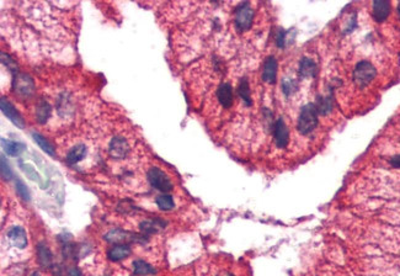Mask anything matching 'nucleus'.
Segmentation results:
<instances>
[{"label": "nucleus", "instance_id": "nucleus-1", "mask_svg": "<svg viewBox=\"0 0 400 276\" xmlns=\"http://www.w3.org/2000/svg\"><path fill=\"white\" fill-rule=\"evenodd\" d=\"M319 114L315 107L314 102H308L304 106L300 108L298 115V121H297V130L302 136H308L314 132L317 128L319 119Z\"/></svg>", "mask_w": 400, "mask_h": 276}, {"label": "nucleus", "instance_id": "nucleus-2", "mask_svg": "<svg viewBox=\"0 0 400 276\" xmlns=\"http://www.w3.org/2000/svg\"><path fill=\"white\" fill-rule=\"evenodd\" d=\"M377 76V69L370 61H359L353 68L352 79L358 88L364 89L370 85Z\"/></svg>", "mask_w": 400, "mask_h": 276}, {"label": "nucleus", "instance_id": "nucleus-3", "mask_svg": "<svg viewBox=\"0 0 400 276\" xmlns=\"http://www.w3.org/2000/svg\"><path fill=\"white\" fill-rule=\"evenodd\" d=\"M104 240L108 243L115 244H127V243H145L148 238L143 234L132 233V232L123 231V229H111L104 235Z\"/></svg>", "mask_w": 400, "mask_h": 276}, {"label": "nucleus", "instance_id": "nucleus-4", "mask_svg": "<svg viewBox=\"0 0 400 276\" xmlns=\"http://www.w3.org/2000/svg\"><path fill=\"white\" fill-rule=\"evenodd\" d=\"M254 19V9L251 8L250 3H240L235 9V16H234V25L235 29L239 32L247 31L253 25Z\"/></svg>", "mask_w": 400, "mask_h": 276}, {"label": "nucleus", "instance_id": "nucleus-5", "mask_svg": "<svg viewBox=\"0 0 400 276\" xmlns=\"http://www.w3.org/2000/svg\"><path fill=\"white\" fill-rule=\"evenodd\" d=\"M147 179L151 185V188L161 191L163 194L172 191L174 188L173 182L166 173L163 172L160 168H158V167H151V168L148 170Z\"/></svg>", "mask_w": 400, "mask_h": 276}, {"label": "nucleus", "instance_id": "nucleus-6", "mask_svg": "<svg viewBox=\"0 0 400 276\" xmlns=\"http://www.w3.org/2000/svg\"><path fill=\"white\" fill-rule=\"evenodd\" d=\"M131 152V145L128 141L122 136H116L110 141L108 144V153L115 159H123L126 158Z\"/></svg>", "mask_w": 400, "mask_h": 276}, {"label": "nucleus", "instance_id": "nucleus-7", "mask_svg": "<svg viewBox=\"0 0 400 276\" xmlns=\"http://www.w3.org/2000/svg\"><path fill=\"white\" fill-rule=\"evenodd\" d=\"M272 132H274V141L276 147L280 148V150L286 148L288 142H290V131H288V127L282 117H278L274 122Z\"/></svg>", "mask_w": 400, "mask_h": 276}, {"label": "nucleus", "instance_id": "nucleus-8", "mask_svg": "<svg viewBox=\"0 0 400 276\" xmlns=\"http://www.w3.org/2000/svg\"><path fill=\"white\" fill-rule=\"evenodd\" d=\"M12 88H14L15 94L20 96H30L33 93L35 85H33L32 79L26 74H15L14 82H12Z\"/></svg>", "mask_w": 400, "mask_h": 276}, {"label": "nucleus", "instance_id": "nucleus-9", "mask_svg": "<svg viewBox=\"0 0 400 276\" xmlns=\"http://www.w3.org/2000/svg\"><path fill=\"white\" fill-rule=\"evenodd\" d=\"M277 70L278 63L275 56H269L263 62L262 66V76L261 78L268 84H275L276 79H277Z\"/></svg>", "mask_w": 400, "mask_h": 276}, {"label": "nucleus", "instance_id": "nucleus-10", "mask_svg": "<svg viewBox=\"0 0 400 276\" xmlns=\"http://www.w3.org/2000/svg\"><path fill=\"white\" fill-rule=\"evenodd\" d=\"M392 10L390 3L387 0H374L372 4V16L376 23H384Z\"/></svg>", "mask_w": 400, "mask_h": 276}, {"label": "nucleus", "instance_id": "nucleus-11", "mask_svg": "<svg viewBox=\"0 0 400 276\" xmlns=\"http://www.w3.org/2000/svg\"><path fill=\"white\" fill-rule=\"evenodd\" d=\"M0 105H2L3 114H4L5 116L8 117V119L10 120L15 126L18 127V128H24L25 122H24L23 116H21L20 113H18L16 108L14 107V105H12L9 100H6L5 98L2 99Z\"/></svg>", "mask_w": 400, "mask_h": 276}, {"label": "nucleus", "instance_id": "nucleus-12", "mask_svg": "<svg viewBox=\"0 0 400 276\" xmlns=\"http://www.w3.org/2000/svg\"><path fill=\"white\" fill-rule=\"evenodd\" d=\"M8 240L14 247L18 249H24L27 246V234L26 231L20 226H15L8 231Z\"/></svg>", "mask_w": 400, "mask_h": 276}, {"label": "nucleus", "instance_id": "nucleus-13", "mask_svg": "<svg viewBox=\"0 0 400 276\" xmlns=\"http://www.w3.org/2000/svg\"><path fill=\"white\" fill-rule=\"evenodd\" d=\"M318 72V67L317 63L312 60V58L308 57H303L299 62L298 66V76L299 78L302 79H311L314 78L317 76Z\"/></svg>", "mask_w": 400, "mask_h": 276}, {"label": "nucleus", "instance_id": "nucleus-14", "mask_svg": "<svg viewBox=\"0 0 400 276\" xmlns=\"http://www.w3.org/2000/svg\"><path fill=\"white\" fill-rule=\"evenodd\" d=\"M217 98H218L219 104L222 105L224 108H229L233 105L234 96H233V88L228 83H222L218 86V90H217Z\"/></svg>", "mask_w": 400, "mask_h": 276}, {"label": "nucleus", "instance_id": "nucleus-15", "mask_svg": "<svg viewBox=\"0 0 400 276\" xmlns=\"http://www.w3.org/2000/svg\"><path fill=\"white\" fill-rule=\"evenodd\" d=\"M132 249L128 244H116L107 250V258L111 262H121L131 255Z\"/></svg>", "mask_w": 400, "mask_h": 276}, {"label": "nucleus", "instance_id": "nucleus-16", "mask_svg": "<svg viewBox=\"0 0 400 276\" xmlns=\"http://www.w3.org/2000/svg\"><path fill=\"white\" fill-rule=\"evenodd\" d=\"M315 107H317V111L319 115L321 116H328L329 114L333 113L334 110V99H333V94L329 95H319L317 98V100L314 102Z\"/></svg>", "mask_w": 400, "mask_h": 276}, {"label": "nucleus", "instance_id": "nucleus-17", "mask_svg": "<svg viewBox=\"0 0 400 276\" xmlns=\"http://www.w3.org/2000/svg\"><path fill=\"white\" fill-rule=\"evenodd\" d=\"M86 156V147L84 144H77L73 148H70L69 152L66 156V162L69 165H75L85 158Z\"/></svg>", "mask_w": 400, "mask_h": 276}, {"label": "nucleus", "instance_id": "nucleus-18", "mask_svg": "<svg viewBox=\"0 0 400 276\" xmlns=\"http://www.w3.org/2000/svg\"><path fill=\"white\" fill-rule=\"evenodd\" d=\"M37 260H39V264L41 265L43 269H49L52 266L53 256H52L49 248L46 246L45 243H40L39 246H37Z\"/></svg>", "mask_w": 400, "mask_h": 276}, {"label": "nucleus", "instance_id": "nucleus-19", "mask_svg": "<svg viewBox=\"0 0 400 276\" xmlns=\"http://www.w3.org/2000/svg\"><path fill=\"white\" fill-rule=\"evenodd\" d=\"M165 225L166 223L161 221V219H156V221H153V219H148V221L142 222L141 225H139V228H141L142 234L145 235V237H148V235L156 234L160 231V229L165 228Z\"/></svg>", "mask_w": 400, "mask_h": 276}, {"label": "nucleus", "instance_id": "nucleus-20", "mask_svg": "<svg viewBox=\"0 0 400 276\" xmlns=\"http://www.w3.org/2000/svg\"><path fill=\"white\" fill-rule=\"evenodd\" d=\"M2 145L5 153L11 157H18L25 150V145L23 143H20V142L9 141V139H5V138H2Z\"/></svg>", "mask_w": 400, "mask_h": 276}, {"label": "nucleus", "instance_id": "nucleus-21", "mask_svg": "<svg viewBox=\"0 0 400 276\" xmlns=\"http://www.w3.org/2000/svg\"><path fill=\"white\" fill-rule=\"evenodd\" d=\"M51 113H52L51 105H49L46 100L40 101L39 104H37V106H36V120H37V122L41 123V125H43V123L47 122L49 117H51Z\"/></svg>", "mask_w": 400, "mask_h": 276}, {"label": "nucleus", "instance_id": "nucleus-22", "mask_svg": "<svg viewBox=\"0 0 400 276\" xmlns=\"http://www.w3.org/2000/svg\"><path fill=\"white\" fill-rule=\"evenodd\" d=\"M133 272L136 276H147L157 274V270L154 266L148 264L144 260H135L133 262Z\"/></svg>", "mask_w": 400, "mask_h": 276}, {"label": "nucleus", "instance_id": "nucleus-23", "mask_svg": "<svg viewBox=\"0 0 400 276\" xmlns=\"http://www.w3.org/2000/svg\"><path fill=\"white\" fill-rule=\"evenodd\" d=\"M238 94H239L241 101L244 102L245 106H251L253 105V99H251V91H250V85L246 78H243L239 82L238 85Z\"/></svg>", "mask_w": 400, "mask_h": 276}, {"label": "nucleus", "instance_id": "nucleus-24", "mask_svg": "<svg viewBox=\"0 0 400 276\" xmlns=\"http://www.w3.org/2000/svg\"><path fill=\"white\" fill-rule=\"evenodd\" d=\"M32 138H33V141H35L36 143L40 145V148H41L43 152H46V153L49 154V156H52V157L55 156V150L53 148V145L49 143V141H47V139L43 137V136L40 135V133L32 132Z\"/></svg>", "mask_w": 400, "mask_h": 276}, {"label": "nucleus", "instance_id": "nucleus-25", "mask_svg": "<svg viewBox=\"0 0 400 276\" xmlns=\"http://www.w3.org/2000/svg\"><path fill=\"white\" fill-rule=\"evenodd\" d=\"M281 89L283 95L286 96V98H290V96H292L294 93L297 91V89H298V82L293 78H283L281 83Z\"/></svg>", "mask_w": 400, "mask_h": 276}, {"label": "nucleus", "instance_id": "nucleus-26", "mask_svg": "<svg viewBox=\"0 0 400 276\" xmlns=\"http://www.w3.org/2000/svg\"><path fill=\"white\" fill-rule=\"evenodd\" d=\"M157 206L163 211H170L175 207V203H174V198L172 195L169 194H161L156 198Z\"/></svg>", "mask_w": 400, "mask_h": 276}, {"label": "nucleus", "instance_id": "nucleus-27", "mask_svg": "<svg viewBox=\"0 0 400 276\" xmlns=\"http://www.w3.org/2000/svg\"><path fill=\"white\" fill-rule=\"evenodd\" d=\"M18 164H20V168H21V170H23V172L25 173V174H26L27 176H29V178L31 179V180H33V181L39 182L40 185H42V179H41V176H40L39 173H37L36 170L33 169L32 167L30 165V164H27V163H23V162H20V163H18Z\"/></svg>", "mask_w": 400, "mask_h": 276}, {"label": "nucleus", "instance_id": "nucleus-28", "mask_svg": "<svg viewBox=\"0 0 400 276\" xmlns=\"http://www.w3.org/2000/svg\"><path fill=\"white\" fill-rule=\"evenodd\" d=\"M15 190H16L17 195L23 198L24 201H27V203H29L31 200V194L29 189H27V186L25 185V182L21 180V179H16V180H15Z\"/></svg>", "mask_w": 400, "mask_h": 276}, {"label": "nucleus", "instance_id": "nucleus-29", "mask_svg": "<svg viewBox=\"0 0 400 276\" xmlns=\"http://www.w3.org/2000/svg\"><path fill=\"white\" fill-rule=\"evenodd\" d=\"M2 178L3 180H8V181L14 178V173H12L10 165H9V163L6 162L4 156H2Z\"/></svg>", "mask_w": 400, "mask_h": 276}, {"label": "nucleus", "instance_id": "nucleus-30", "mask_svg": "<svg viewBox=\"0 0 400 276\" xmlns=\"http://www.w3.org/2000/svg\"><path fill=\"white\" fill-rule=\"evenodd\" d=\"M288 41V32L284 30H278L277 35H276V45L278 48H284Z\"/></svg>", "mask_w": 400, "mask_h": 276}, {"label": "nucleus", "instance_id": "nucleus-31", "mask_svg": "<svg viewBox=\"0 0 400 276\" xmlns=\"http://www.w3.org/2000/svg\"><path fill=\"white\" fill-rule=\"evenodd\" d=\"M2 62L4 66H6V68H9V70H11L12 73L16 74V70H17V67H16V63H15L14 61L11 60V57L9 54H5L4 52L2 53Z\"/></svg>", "mask_w": 400, "mask_h": 276}, {"label": "nucleus", "instance_id": "nucleus-32", "mask_svg": "<svg viewBox=\"0 0 400 276\" xmlns=\"http://www.w3.org/2000/svg\"><path fill=\"white\" fill-rule=\"evenodd\" d=\"M356 25H357V21H356V16H352L351 19H350V21H349V26L346 27V31H345V33H350V32H352V31L356 29Z\"/></svg>", "mask_w": 400, "mask_h": 276}, {"label": "nucleus", "instance_id": "nucleus-33", "mask_svg": "<svg viewBox=\"0 0 400 276\" xmlns=\"http://www.w3.org/2000/svg\"><path fill=\"white\" fill-rule=\"evenodd\" d=\"M390 165L394 168H400V156H395L390 159Z\"/></svg>", "mask_w": 400, "mask_h": 276}, {"label": "nucleus", "instance_id": "nucleus-34", "mask_svg": "<svg viewBox=\"0 0 400 276\" xmlns=\"http://www.w3.org/2000/svg\"><path fill=\"white\" fill-rule=\"evenodd\" d=\"M67 276H82V271H80L78 268H73L70 269Z\"/></svg>", "mask_w": 400, "mask_h": 276}, {"label": "nucleus", "instance_id": "nucleus-35", "mask_svg": "<svg viewBox=\"0 0 400 276\" xmlns=\"http://www.w3.org/2000/svg\"><path fill=\"white\" fill-rule=\"evenodd\" d=\"M31 276H42V275L40 274L39 271H35V272H32V274H31Z\"/></svg>", "mask_w": 400, "mask_h": 276}, {"label": "nucleus", "instance_id": "nucleus-36", "mask_svg": "<svg viewBox=\"0 0 400 276\" xmlns=\"http://www.w3.org/2000/svg\"><path fill=\"white\" fill-rule=\"evenodd\" d=\"M398 12H399V15H400V2L398 3Z\"/></svg>", "mask_w": 400, "mask_h": 276}, {"label": "nucleus", "instance_id": "nucleus-37", "mask_svg": "<svg viewBox=\"0 0 400 276\" xmlns=\"http://www.w3.org/2000/svg\"><path fill=\"white\" fill-rule=\"evenodd\" d=\"M225 276H234V275H225Z\"/></svg>", "mask_w": 400, "mask_h": 276}]
</instances>
